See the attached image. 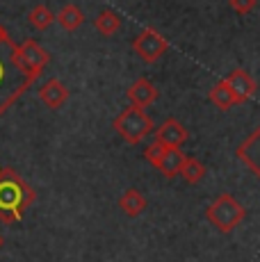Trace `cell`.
<instances>
[{
    "instance_id": "1",
    "label": "cell",
    "mask_w": 260,
    "mask_h": 262,
    "mask_svg": "<svg viewBox=\"0 0 260 262\" xmlns=\"http://www.w3.org/2000/svg\"><path fill=\"white\" fill-rule=\"evenodd\" d=\"M37 194L26 180L9 167H0V221L7 226L23 219Z\"/></svg>"
},
{
    "instance_id": "2",
    "label": "cell",
    "mask_w": 260,
    "mask_h": 262,
    "mask_svg": "<svg viewBox=\"0 0 260 262\" xmlns=\"http://www.w3.org/2000/svg\"><path fill=\"white\" fill-rule=\"evenodd\" d=\"M9 62H12V67L16 69L28 82H34V80L44 73V69L48 67V62H51V53H48L41 43L34 41V39H26L21 46H18V43L12 46Z\"/></svg>"
},
{
    "instance_id": "3",
    "label": "cell",
    "mask_w": 260,
    "mask_h": 262,
    "mask_svg": "<svg viewBox=\"0 0 260 262\" xmlns=\"http://www.w3.org/2000/svg\"><path fill=\"white\" fill-rule=\"evenodd\" d=\"M206 216H208L210 224L219 230V233L228 235L244 221L247 210H244V205L240 203L233 194H219L217 199L208 205Z\"/></svg>"
},
{
    "instance_id": "4",
    "label": "cell",
    "mask_w": 260,
    "mask_h": 262,
    "mask_svg": "<svg viewBox=\"0 0 260 262\" xmlns=\"http://www.w3.org/2000/svg\"><path fill=\"white\" fill-rule=\"evenodd\" d=\"M112 128L117 130V135L123 139V142L139 144L144 137H148V135L156 130V123H153V119L148 117L142 107L130 105V107H126L112 121Z\"/></svg>"
},
{
    "instance_id": "5",
    "label": "cell",
    "mask_w": 260,
    "mask_h": 262,
    "mask_svg": "<svg viewBox=\"0 0 260 262\" xmlns=\"http://www.w3.org/2000/svg\"><path fill=\"white\" fill-rule=\"evenodd\" d=\"M185 158H187V155H185L181 148H169V146H164L160 142L146 146V150H144V160H146L148 164H153V167L162 176H167V178L181 176Z\"/></svg>"
},
{
    "instance_id": "6",
    "label": "cell",
    "mask_w": 260,
    "mask_h": 262,
    "mask_svg": "<svg viewBox=\"0 0 260 262\" xmlns=\"http://www.w3.org/2000/svg\"><path fill=\"white\" fill-rule=\"evenodd\" d=\"M167 48H169L167 39H164L162 34H160L158 30H153V28L142 30V32L135 37V41H133V50L137 53V57L142 59V62H146V64H156L158 59L167 53Z\"/></svg>"
},
{
    "instance_id": "7",
    "label": "cell",
    "mask_w": 260,
    "mask_h": 262,
    "mask_svg": "<svg viewBox=\"0 0 260 262\" xmlns=\"http://www.w3.org/2000/svg\"><path fill=\"white\" fill-rule=\"evenodd\" d=\"M156 142L169 146V148H183V144L187 142V130L178 119L169 117L156 128Z\"/></svg>"
},
{
    "instance_id": "8",
    "label": "cell",
    "mask_w": 260,
    "mask_h": 262,
    "mask_svg": "<svg viewBox=\"0 0 260 262\" xmlns=\"http://www.w3.org/2000/svg\"><path fill=\"white\" fill-rule=\"evenodd\" d=\"M235 155H237L240 162L247 164V169L251 171V173H256L260 178V125L237 146Z\"/></svg>"
},
{
    "instance_id": "9",
    "label": "cell",
    "mask_w": 260,
    "mask_h": 262,
    "mask_svg": "<svg viewBox=\"0 0 260 262\" xmlns=\"http://www.w3.org/2000/svg\"><path fill=\"white\" fill-rule=\"evenodd\" d=\"M224 80H226L228 87H231V92L235 96V103H237V105L251 100L253 94H256V89H258L256 80H253L251 75L244 71V69H235V71L228 75V78H224Z\"/></svg>"
},
{
    "instance_id": "10",
    "label": "cell",
    "mask_w": 260,
    "mask_h": 262,
    "mask_svg": "<svg viewBox=\"0 0 260 262\" xmlns=\"http://www.w3.org/2000/svg\"><path fill=\"white\" fill-rule=\"evenodd\" d=\"M39 100H41L48 110L64 107V105H67V100H69L67 84H64L62 80H57V78H51L48 82H44L41 87H39Z\"/></svg>"
},
{
    "instance_id": "11",
    "label": "cell",
    "mask_w": 260,
    "mask_h": 262,
    "mask_svg": "<svg viewBox=\"0 0 260 262\" xmlns=\"http://www.w3.org/2000/svg\"><path fill=\"white\" fill-rule=\"evenodd\" d=\"M126 96H128L130 105H137V107L144 110V107H148V105H153L158 100V87L148 78H137L128 87Z\"/></svg>"
},
{
    "instance_id": "12",
    "label": "cell",
    "mask_w": 260,
    "mask_h": 262,
    "mask_svg": "<svg viewBox=\"0 0 260 262\" xmlns=\"http://www.w3.org/2000/svg\"><path fill=\"white\" fill-rule=\"evenodd\" d=\"M119 208H121V212L128 214V216H139L144 210H146V196H144L139 189L130 187V189L123 191L121 199H119Z\"/></svg>"
},
{
    "instance_id": "13",
    "label": "cell",
    "mask_w": 260,
    "mask_h": 262,
    "mask_svg": "<svg viewBox=\"0 0 260 262\" xmlns=\"http://www.w3.org/2000/svg\"><path fill=\"white\" fill-rule=\"evenodd\" d=\"M210 100H212L214 107H219L222 112H228L231 107H235V96L231 92V87H228L226 80H219L217 84H214L212 89H210Z\"/></svg>"
},
{
    "instance_id": "14",
    "label": "cell",
    "mask_w": 260,
    "mask_h": 262,
    "mask_svg": "<svg viewBox=\"0 0 260 262\" xmlns=\"http://www.w3.org/2000/svg\"><path fill=\"white\" fill-rule=\"evenodd\" d=\"M57 23L62 25L67 32H73V30H78L80 25L84 23V14H82V9L78 7V5H73V3H69V5H64L62 9H59V14H57Z\"/></svg>"
},
{
    "instance_id": "15",
    "label": "cell",
    "mask_w": 260,
    "mask_h": 262,
    "mask_svg": "<svg viewBox=\"0 0 260 262\" xmlns=\"http://www.w3.org/2000/svg\"><path fill=\"white\" fill-rule=\"evenodd\" d=\"M94 25H96V30L103 34V37H114V34L121 30V16H119L117 12H110V9H105V12H101L96 16Z\"/></svg>"
},
{
    "instance_id": "16",
    "label": "cell",
    "mask_w": 260,
    "mask_h": 262,
    "mask_svg": "<svg viewBox=\"0 0 260 262\" xmlns=\"http://www.w3.org/2000/svg\"><path fill=\"white\" fill-rule=\"evenodd\" d=\"M181 178L187 185H197L206 178V164L201 162L199 158H185L183 169H181Z\"/></svg>"
},
{
    "instance_id": "17",
    "label": "cell",
    "mask_w": 260,
    "mask_h": 262,
    "mask_svg": "<svg viewBox=\"0 0 260 262\" xmlns=\"http://www.w3.org/2000/svg\"><path fill=\"white\" fill-rule=\"evenodd\" d=\"M55 18H57V16H55L51 9L46 7V5H34V7L30 9V14H28L30 25H32L34 30H39V32H44V30L51 28Z\"/></svg>"
},
{
    "instance_id": "18",
    "label": "cell",
    "mask_w": 260,
    "mask_h": 262,
    "mask_svg": "<svg viewBox=\"0 0 260 262\" xmlns=\"http://www.w3.org/2000/svg\"><path fill=\"white\" fill-rule=\"evenodd\" d=\"M258 0H228V5H231V9L235 14H249L253 12V7H256Z\"/></svg>"
},
{
    "instance_id": "19",
    "label": "cell",
    "mask_w": 260,
    "mask_h": 262,
    "mask_svg": "<svg viewBox=\"0 0 260 262\" xmlns=\"http://www.w3.org/2000/svg\"><path fill=\"white\" fill-rule=\"evenodd\" d=\"M0 46H9V48L14 46L12 37H9V32H7V30H5V28H3V25H0Z\"/></svg>"
},
{
    "instance_id": "20",
    "label": "cell",
    "mask_w": 260,
    "mask_h": 262,
    "mask_svg": "<svg viewBox=\"0 0 260 262\" xmlns=\"http://www.w3.org/2000/svg\"><path fill=\"white\" fill-rule=\"evenodd\" d=\"M3 78H5V67H3V62H0V82H3Z\"/></svg>"
},
{
    "instance_id": "21",
    "label": "cell",
    "mask_w": 260,
    "mask_h": 262,
    "mask_svg": "<svg viewBox=\"0 0 260 262\" xmlns=\"http://www.w3.org/2000/svg\"><path fill=\"white\" fill-rule=\"evenodd\" d=\"M0 249H3V235H0Z\"/></svg>"
},
{
    "instance_id": "22",
    "label": "cell",
    "mask_w": 260,
    "mask_h": 262,
    "mask_svg": "<svg viewBox=\"0 0 260 262\" xmlns=\"http://www.w3.org/2000/svg\"><path fill=\"white\" fill-rule=\"evenodd\" d=\"M0 114H3V110H0Z\"/></svg>"
}]
</instances>
